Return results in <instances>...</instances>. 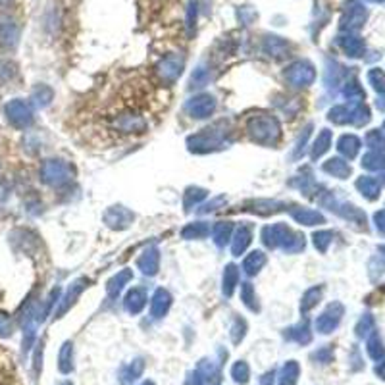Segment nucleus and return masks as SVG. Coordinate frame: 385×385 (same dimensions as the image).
<instances>
[{
    "label": "nucleus",
    "mask_w": 385,
    "mask_h": 385,
    "mask_svg": "<svg viewBox=\"0 0 385 385\" xmlns=\"http://www.w3.org/2000/svg\"><path fill=\"white\" fill-rule=\"evenodd\" d=\"M18 37V29L14 25V21L10 19H0V41L4 45H14Z\"/></svg>",
    "instance_id": "obj_1"
},
{
    "label": "nucleus",
    "mask_w": 385,
    "mask_h": 385,
    "mask_svg": "<svg viewBox=\"0 0 385 385\" xmlns=\"http://www.w3.org/2000/svg\"><path fill=\"white\" fill-rule=\"evenodd\" d=\"M6 2H10V0H0V6H2V4H6Z\"/></svg>",
    "instance_id": "obj_2"
}]
</instances>
